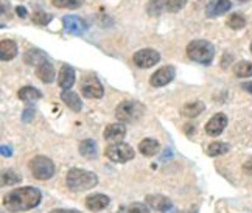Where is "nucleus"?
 <instances>
[{"label": "nucleus", "instance_id": "obj_12", "mask_svg": "<svg viewBox=\"0 0 252 213\" xmlns=\"http://www.w3.org/2000/svg\"><path fill=\"white\" fill-rule=\"evenodd\" d=\"M75 70L70 65L64 64L60 70V75H58V84H60V87L63 91H70V87L75 84Z\"/></svg>", "mask_w": 252, "mask_h": 213}, {"label": "nucleus", "instance_id": "obj_41", "mask_svg": "<svg viewBox=\"0 0 252 213\" xmlns=\"http://www.w3.org/2000/svg\"><path fill=\"white\" fill-rule=\"evenodd\" d=\"M240 2H246V0H240Z\"/></svg>", "mask_w": 252, "mask_h": 213}, {"label": "nucleus", "instance_id": "obj_25", "mask_svg": "<svg viewBox=\"0 0 252 213\" xmlns=\"http://www.w3.org/2000/svg\"><path fill=\"white\" fill-rule=\"evenodd\" d=\"M80 154L83 157H87V159H92L96 156V143L91 139H87L84 142L80 143Z\"/></svg>", "mask_w": 252, "mask_h": 213}, {"label": "nucleus", "instance_id": "obj_36", "mask_svg": "<svg viewBox=\"0 0 252 213\" xmlns=\"http://www.w3.org/2000/svg\"><path fill=\"white\" fill-rule=\"evenodd\" d=\"M50 213H81L78 210H65V209H58V210H52Z\"/></svg>", "mask_w": 252, "mask_h": 213}, {"label": "nucleus", "instance_id": "obj_30", "mask_svg": "<svg viewBox=\"0 0 252 213\" xmlns=\"http://www.w3.org/2000/svg\"><path fill=\"white\" fill-rule=\"evenodd\" d=\"M84 0H52V5L56 8H65V9H76L83 5Z\"/></svg>", "mask_w": 252, "mask_h": 213}, {"label": "nucleus", "instance_id": "obj_23", "mask_svg": "<svg viewBox=\"0 0 252 213\" xmlns=\"http://www.w3.org/2000/svg\"><path fill=\"white\" fill-rule=\"evenodd\" d=\"M229 150H230V147H229L227 143H224V142H213V143H210L209 147H207L206 152H207V156H210V157H217V156H222V154H226Z\"/></svg>", "mask_w": 252, "mask_h": 213}, {"label": "nucleus", "instance_id": "obj_38", "mask_svg": "<svg viewBox=\"0 0 252 213\" xmlns=\"http://www.w3.org/2000/svg\"><path fill=\"white\" fill-rule=\"evenodd\" d=\"M243 168H245V171H246L248 174H252V160H249V162H246V163H245V167H243Z\"/></svg>", "mask_w": 252, "mask_h": 213}, {"label": "nucleus", "instance_id": "obj_19", "mask_svg": "<svg viewBox=\"0 0 252 213\" xmlns=\"http://www.w3.org/2000/svg\"><path fill=\"white\" fill-rule=\"evenodd\" d=\"M17 56V45L11 39H3L0 44V58L2 61H11Z\"/></svg>", "mask_w": 252, "mask_h": 213}, {"label": "nucleus", "instance_id": "obj_14", "mask_svg": "<svg viewBox=\"0 0 252 213\" xmlns=\"http://www.w3.org/2000/svg\"><path fill=\"white\" fill-rule=\"evenodd\" d=\"M109 202H111V199L106 195L96 193V195H91V196L86 198V207L92 212H100V210H104L106 207H108Z\"/></svg>", "mask_w": 252, "mask_h": 213}, {"label": "nucleus", "instance_id": "obj_18", "mask_svg": "<svg viewBox=\"0 0 252 213\" xmlns=\"http://www.w3.org/2000/svg\"><path fill=\"white\" fill-rule=\"evenodd\" d=\"M36 75H37V78H39L42 83H53L56 73H55L53 65L48 61H44V62H41L39 65H37Z\"/></svg>", "mask_w": 252, "mask_h": 213}, {"label": "nucleus", "instance_id": "obj_7", "mask_svg": "<svg viewBox=\"0 0 252 213\" xmlns=\"http://www.w3.org/2000/svg\"><path fill=\"white\" fill-rule=\"evenodd\" d=\"M132 61L140 69H150V67L156 65L160 61V55L154 48H142V50L134 53Z\"/></svg>", "mask_w": 252, "mask_h": 213}, {"label": "nucleus", "instance_id": "obj_8", "mask_svg": "<svg viewBox=\"0 0 252 213\" xmlns=\"http://www.w3.org/2000/svg\"><path fill=\"white\" fill-rule=\"evenodd\" d=\"M81 92L86 98H101L104 91L103 86L95 75H86L81 81Z\"/></svg>", "mask_w": 252, "mask_h": 213}, {"label": "nucleus", "instance_id": "obj_20", "mask_svg": "<svg viewBox=\"0 0 252 213\" xmlns=\"http://www.w3.org/2000/svg\"><path fill=\"white\" fill-rule=\"evenodd\" d=\"M204 103L202 101H191L187 103L186 106L182 108V115L187 119H193V117H198L201 112H204Z\"/></svg>", "mask_w": 252, "mask_h": 213}, {"label": "nucleus", "instance_id": "obj_4", "mask_svg": "<svg viewBox=\"0 0 252 213\" xmlns=\"http://www.w3.org/2000/svg\"><path fill=\"white\" fill-rule=\"evenodd\" d=\"M143 112H145L143 104L134 100H128V101H122L115 108V117H117L120 123H132L135 120H139Z\"/></svg>", "mask_w": 252, "mask_h": 213}, {"label": "nucleus", "instance_id": "obj_21", "mask_svg": "<svg viewBox=\"0 0 252 213\" xmlns=\"http://www.w3.org/2000/svg\"><path fill=\"white\" fill-rule=\"evenodd\" d=\"M139 151H140V154H143V156L151 157V156H154V154H158L159 143L154 139H145L139 143Z\"/></svg>", "mask_w": 252, "mask_h": 213}, {"label": "nucleus", "instance_id": "obj_34", "mask_svg": "<svg viewBox=\"0 0 252 213\" xmlns=\"http://www.w3.org/2000/svg\"><path fill=\"white\" fill-rule=\"evenodd\" d=\"M32 117H34V112L32 109H25V112H24V122H30Z\"/></svg>", "mask_w": 252, "mask_h": 213}, {"label": "nucleus", "instance_id": "obj_16", "mask_svg": "<svg viewBox=\"0 0 252 213\" xmlns=\"http://www.w3.org/2000/svg\"><path fill=\"white\" fill-rule=\"evenodd\" d=\"M147 204L154 209V210H159L162 213H167L171 209V201L162 195H148L147 196Z\"/></svg>", "mask_w": 252, "mask_h": 213}, {"label": "nucleus", "instance_id": "obj_29", "mask_svg": "<svg viewBox=\"0 0 252 213\" xmlns=\"http://www.w3.org/2000/svg\"><path fill=\"white\" fill-rule=\"evenodd\" d=\"M21 181H22V176L13 170H8L2 174V185H16V183H19Z\"/></svg>", "mask_w": 252, "mask_h": 213}, {"label": "nucleus", "instance_id": "obj_26", "mask_svg": "<svg viewBox=\"0 0 252 213\" xmlns=\"http://www.w3.org/2000/svg\"><path fill=\"white\" fill-rule=\"evenodd\" d=\"M234 73L238 78H249L252 76V62L249 61H241L234 67Z\"/></svg>", "mask_w": 252, "mask_h": 213}, {"label": "nucleus", "instance_id": "obj_17", "mask_svg": "<svg viewBox=\"0 0 252 213\" xmlns=\"http://www.w3.org/2000/svg\"><path fill=\"white\" fill-rule=\"evenodd\" d=\"M61 100L64 101V104L67 108H70L73 112H80L83 108V101L78 96V93H75L73 91H63L61 93Z\"/></svg>", "mask_w": 252, "mask_h": 213}, {"label": "nucleus", "instance_id": "obj_32", "mask_svg": "<svg viewBox=\"0 0 252 213\" xmlns=\"http://www.w3.org/2000/svg\"><path fill=\"white\" fill-rule=\"evenodd\" d=\"M187 5V0H167V13H178Z\"/></svg>", "mask_w": 252, "mask_h": 213}, {"label": "nucleus", "instance_id": "obj_39", "mask_svg": "<svg viewBox=\"0 0 252 213\" xmlns=\"http://www.w3.org/2000/svg\"><path fill=\"white\" fill-rule=\"evenodd\" d=\"M241 87H243V89H245L246 92L252 93V83H245V84H243V86H241Z\"/></svg>", "mask_w": 252, "mask_h": 213}, {"label": "nucleus", "instance_id": "obj_22", "mask_svg": "<svg viewBox=\"0 0 252 213\" xmlns=\"http://www.w3.org/2000/svg\"><path fill=\"white\" fill-rule=\"evenodd\" d=\"M19 98L22 101L28 103V101H34V100H39L42 98V93L36 89V87H32V86H25L22 87L21 91H19Z\"/></svg>", "mask_w": 252, "mask_h": 213}, {"label": "nucleus", "instance_id": "obj_33", "mask_svg": "<svg viewBox=\"0 0 252 213\" xmlns=\"http://www.w3.org/2000/svg\"><path fill=\"white\" fill-rule=\"evenodd\" d=\"M33 22L36 25H48L52 22V16L47 13H42V11H36L33 14Z\"/></svg>", "mask_w": 252, "mask_h": 213}, {"label": "nucleus", "instance_id": "obj_9", "mask_svg": "<svg viewBox=\"0 0 252 213\" xmlns=\"http://www.w3.org/2000/svg\"><path fill=\"white\" fill-rule=\"evenodd\" d=\"M174 76H176V70H174V67L171 65H165V67H160L158 72H154L150 78V84L153 87H162V86H167L170 81L174 80Z\"/></svg>", "mask_w": 252, "mask_h": 213}, {"label": "nucleus", "instance_id": "obj_37", "mask_svg": "<svg viewBox=\"0 0 252 213\" xmlns=\"http://www.w3.org/2000/svg\"><path fill=\"white\" fill-rule=\"evenodd\" d=\"M16 11H17V16H21V17H25L27 16V9L24 6H17Z\"/></svg>", "mask_w": 252, "mask_h": 213}, {"label": "nucleus", "instance_id": "obj_3", "mask_svg": "<svg viewBox=\"0 0 252 213\" xmlns=\"http://www.w3.org/2000/svg\"><path fill=\"white\" fill-rule=\"evenodd\" d=\"M187 56L195 62L210 64L213 56H215V48H213V45L209 41L196 39L187 45Z\"/></svg>", "mask_w": 252, "mask_h": 213}, {"label": "nucleus", "instance_id": "obj_35", "mask_svg": "<svg viewBox=\"0 0 252 213\" xmlns=\"http://www.w3.org/2000/svg\"><path fill=\"white\" fill-rule=\"evenodd\" d=\"M11 154H13V151H11V148H9V147H6V145H2V156H11Z\"/></svg>", "mask_w": 252, "mask_h": 213}, {"label": "nucleus", "instance_id": "obj_15", "mask_svg": "<svg viewBox=\"0 0 252 213\" xmlns=\"http://www.w3.org/2000/svg\"><path fill=\"white\" fill-rule=\"evenodd\" d=\"M125 134H126V128H125V124L122 123H114V124H108V128L104 129L103 135H104V139L106 140H109V142H122V139L125 137Z\"/></svg>", "mask_w": 252, "mask_h": 213}, {"label": "nucleus", "instance_id": "obj_28", "mask_svg": "<svg viewBox=\"0 0 252 213\" xmlns=\"http://www.w3.org/2000/svg\"><path fill=\"white\" fill-rule=\"evenodd\" d=\"M226 24H227L229 28H232V30H241V28L246 27V19H245V16L235 13V14L229 16Z\"/></svg>", "mask_w": 252, "mask_h": 213}, {"label": "nucleus", "instance_id": "obj_10", "mask_svg": "<svg viewBox=\"0 0 252 213\" xmlns=\"http://www.w3.org/2000/svg\"><path fill=\"white\" fill-rule=\"evenodd\" d=\"M63 24H64L65 31L70 33V34L80 36V34H83L87 30V24L78 16H65L63 19Z\"/></svg>", "mask_w": 252, "mask_h": 213}, {"label": "nucleus", "instance_id": "obj_24", "mask_svg": "<svg viewBox=\"0 0 252 213\" xmlns=\"http://www.w3.org/2000/svg\"><path fill=\"white\" fill-rule=\"evenodd\" d=\"M147 13L150 16H160L162 13H167V0H150Z\"/></svg>", "mask_w": 252, "mask_h": 213}, {"label": "nucleus", "instance_id": "obj_5", "mask_svg": "<svg viewBox=\"0 0 252 213\" xmlns=\"http://www.w3.org/2000/svg\"><path fill=\"white\" fill-rule=\"evenodd\" d=\"M30 170H32V174L37 181H48V179H52L55 171H56L55 163L48 157H45V156H36L30 162Z\"/></svg>", "mask_w": 252, "mask_h": 213}, {"label": "nucleus", "instance_id": "obj_1", "mask_svg": "<svg viewBox=\"0 0 252 213\" xmlns=\"http://www.w3.org/2000/svg\"><path fill=\"white\" fill-rule=\"evenodd\" d=\"M42 193L34 187H22L9 191L3 199V206L11 212H27L41 204Z\"/></svg>", "mask_w": 252, "mask_h": 213}, {"label": "nucleus", "instance_id": "obj_40", "mask_svg": "<svg viewBox=\"0 0 252 213\" xmlns=\"http://www.w3.org/2000/svg\"><path fill=\"white\" fill-rule=\"evenodd\" d=\"M251 53H252V42H251Z\"/></svg>", "mask_w": 252, "mask_h": 213}, {"label": "nucleus", "instance_id": "obj_6", "mask_svg": "<svg viewBox=\"0 0 252 213\" xmlns=\"http://www.w3.org/2000/svg\"><path fill=\"white\" fill-rule=\"evenodd\" d=\"M106 157L115 163H125L131 159H134V150L131 145L123 143V142H115L109 145L104 151Z\"/></svg>", "mask_w": 252, "mask_h": 213}, {"label": "nucleus", "instance_id": "obj_13", "mask_svg": "<svg viewBox=\"0 0 252 213\" xmlns=\"http://www.w3.org/2000/svg\"><path fill=\"white\" fill-rule=\"evenodd\" d=\"M230 8H232L230 0H210L206 8V14L209 17H218L227 13Z\"/></svg>", "mask_w": 252, "mask_h": 213}, {"label": "nucleus", "instance_id": "obj_11", "mask_svg": "<svg viewBox=\"0 0 252 213\" xmlns=\"http://www.w3.org/2000/svg\"><path fill=\"white\" fill-rule=\"evenodd\" d=\"M227 126V117L224 114H215L213 117L207 122L206 124V132L209 135H213V137H217L220 135L222 131L226 129Z\"/></svg>", "mask_w": 252, "mask_h": 213}, {"label": "nucleus", "instance_id": "obj_27", "mask_svg": "<svg viewBox=\"0 0 252 213\" xmlns=\"http://www.w3.org/2000/svg\"><path fill=\"white\" fill-rule=\"evenodd\" d=\"M117 213H150V209L142 202H132L128 206H122Z\"/></svg>", "mask_w": 252, "mask_h": 213}, {"label": "nucleus", "instance_id": "obj_2", "mask_svg": "<svg viewBox=\"0 0 252 213\" xmlns=\"http://www.w3.org/2000/svg\"><path fill=\"white\" fill-rule=\"evenodd\" d=\"M65 182H67V187L72 191H86V190L96 187L98 178H96V174L92 171L81 170V168H72L67 173Z\"/></svg>", "mask_w": 252, "mask_h": 213}, {"label": "nucleus", "instance_id": "obj_31", "mask_svg": "<svg viewBox=\"0 0 252 213\" xmlns=\"http://www.w3.org/2000/svg\"><path fill=\"white\" fill-rule=\"evenodd\" d=\"M25 61L28 64H39V62H44L45 61V56L39 50H30V52L25 55Z\"/></svg>", "mask_w": 252, "mask_h": 213}]
</instances>
